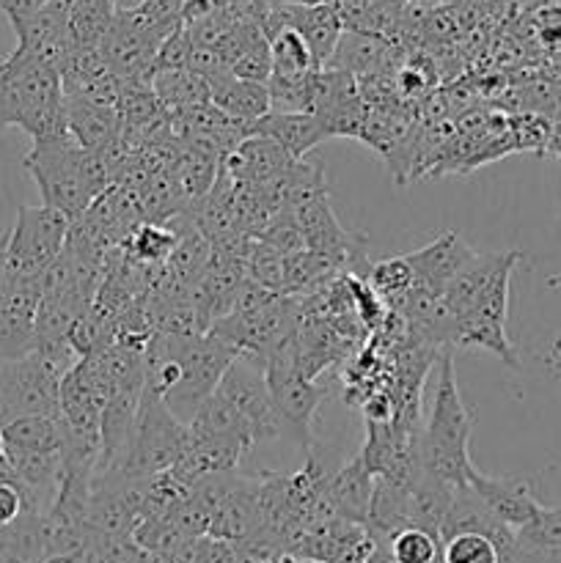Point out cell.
I'll list each match as a JSON object with an SVG mask.
<instances>
[{"label":"cell","instance_id":"24","mask_svg":"<svg viewBox=\"0 0 561 563\" xmlns=\"http://www.w3.org/2000/svg\"><path fill=\"white\" fill-rule=\"evenodd\" d=\"M270 58H273V80H308L319 66L308 49L306 38L292 27H280L270 36Z\"/></svg>","mask_w":561,"mask_h":563},{"label":"cell","instance_id":"10","mask_svg":"<svg viewBox=\"0 0 561 563\" xmlns=\"http://www.w3.org/2000/svg\"><path fill=\"white\" fill-rule=\"evenodd\" d=\"M215 394L223 396L251 427L256 443H270L280 438V421L275 416L273 399H270L267 379H264V366H258L251 357L240 355L229 366V372L220 379Z\"/></svg>","mask_w":561,"mask_h":563},{"label":"cell","instance_id":"11","mask_svg":"<svg viewBox=\"0 0 561 563\" xmlns=\"http://www.w3.org/2000/svg\"><path fill=\"white\" fill-rule=\"evenodd\" d=\"M36 280H3L0 289V361H20L36 352Z\"/></svg>","mask_w":561,"mask_h":563},{"label":"cell","instance_id":"8","mask_svg":"<svg viewBox=\"0 0 561 563\" xmlns=\"http://www.w3.org/2000/svg\"><path fill=\"white\" fill-rule=\"evenodd\" d=\"M289 212L295 214L297 223H300L306 251L322 253V256L330 258L344 275L363 273L361 264L366 262V242H363V236L350 234V231L339 223L336 212L330 209L328 190L306 192V196H300L292 203Z\"/></svg>","mask_w":561,"mask_h":563},{"label":"cell","instance_id":"14","mask_svg":"<svg viewBox=\"0 0 561 563\" xmlns=\"http://www.w3.org/2000/svg\"><path fill=\"white\" fill-rule=\"evenodd\" d=\"M295 163L297 159H292L278 143L253 132L220 163V170L231 176L237 185L258 187L280 179Z\"/></svg>","mask_w":561,"mask_h":563},{"label":"cell","instance_id":"21","mask_svg":"<svg viewBox=\"0 0 561 563\" xmlns=\"http://www.w3.org/2000/svg\"><path fill=\"white\" fill-rule=\"evenodd\" d=\"M176 242H179V234L170 220L168 223H141L121 242V253L132 264H141L146 269H163L174 256Z\"/></svg>","mask_w":561,"mask_h":563},{"label":"cell","instance_id":"36","mask_svg":"<svg viewBox=\"0 0 561 563\" xmlns=\"http://www.w3.org/2000/svg\"><path fill=\"white\" fill-rule=\"evenodd\" d=\"M6 423H11V412L6 410V405H3V401H0V432H3V429H6Z\"/></svg>","mask_w":561,"mask_h":563},{"label":"cell","instance_id":"20","mask_svg":"<svg viewBox=\"0 0 561 563\" xmlns=\"http://www.w3.org/2000/svg\"><path fill=\"white\" fill-rule=\"evenodd\" d=\"M0 438H3L6 451H22V454H61L64 429H61V416H25L6 423Z\"/></svg>","mask_w":561,"mask_h":563},{"label":"cell","instance_id":"22","mask_svg":"<svg viewBox=\"0 0 561 563\" xmlns=\"http://www.w3.org/2000/svg\"><path fill=\"white\" fill-rule=\"evenodd\" d=\"M152 91H154V97L160 99V104H163L170 115L182 113V110L198 108V104L212 102L209 82L190 69L154 71Z\"/></svg>","mask_w":561,"mask_h":563},{"label":"cell","instance_id":"26","mask_svg":"<svg viewBox=\"0 0 561 563\" xmlns=\"http://www.w3.org/2000/svg\"><path fill=\"white\" fill-rule=\"evenodd\" d=\"M394 563H440V537L424 528H402L394 537L383 539Z\"/></svg>","mask_w":561,"mask_h":563},{"label":"cell","instance_id":"1","mask_svg":"<svg viewBox=\"0 0 561 563\" xmlns=\"http://www.w3.org/2000/svg\"><path fill=\"white\" fill-rule=\"evenodd\" d=\"M22 165L36 181L44 207L66 214L72 223L113 187L105 159L97 152L77 146L69 135L36 141Z\"/></svg>","mask_w":561,"mask_h":563},{"label":"cell","instance_id":"12","mask_svg":"<svg viewBox=\"0 0 561 563\" xmlns=\"http://www.w3.org/2000/svg\"><path fill=\"white\" fill-rule=\"evenodd\" d=\"M473 256H476V251L457 231H443L429 245H424L416 253H407L405 258L410 262L418 289L443 297L451 280L473 262Z\"/></svg>","mask_w":561,"mask_h":563},{"label":"cell","instance_id":"30","mask_svg":"<svg viewBox=\"0 0 561 563\" xmlns=\"http://www.w3.org/2000/svg\"><path fill=\"white\" fill-rule=\"evenodd\" d=\"M256 240L264 242L267 247H273V251L280 253L284 258L306 251V240H302L300 223H297V218L289 212V209H280V212L273 218V223H270Z\"/></svg>","mask_w":561,"mask_h":563},{"label":"cell","instance_id":"33","mask_svg":"<svg viewBox=\"0 0 561 563\" xmlns=\"http://www.w3.org/2000/svg\"><path fill=\"white\" fill-rule=\"evenodd\" d=\"M539 36L548 47H561V9H548L539 14Z\"/></svg>","mask_w":561,"mask_h":563},{"label":"cell","instance_id":"28","mask_svg":"<svg viewBox=\"0 0 561 563\" xmlns=\"http://www.w3.org/2000/svg\"><path fill=\"white\" fill-rule=\"evenodd\" d=\"M369 286L383 297L385 302L396 300V297L407 295V291L416 286V278H413V267L405 256L396 258H383V262L372 264L366 273Z\"/></svg>","mask_w":561,"mask_h":563},{"label":"cell","instance_id":"38","mask_svg":"<svg viewBox=\"0 0 561 563\" xmlns=\"http://www.w3.org/2000/svg\"><path fill=\"white\" fill-rule=\"evenodd\" d=\"M300 563H319V561H306V559H300Z\"/></svg>","mask_w":561,"mask_h":563},{"label":"cell","instance_id":"32","mask_svg":"<svg viewBox=\"0 0 561 563\" xmlns=\"http://www.w3.org/2000/svg\"><path fill=\"white\" fill-rule=\"evenodd\" d=\"M190 53H193V38L187 33L185 25L176 27L157 49V58H154L152 75L154 71H174V69H187L190 66Z\"/></svg>","mask_w":561,"mask_h":563},{"label":"cell","instance_id":"9","mask_svg":"<svg viewBox=\"0 0 561 563\" xmlns=\"http://www.w3.org/2000/svg\"><path fill=\"white\" fill-rule=\"evenodd\" d=\"M509 286L512 273H504L465 317L457 319L454 350H484L498 357L512 372H517L520 368V357H517V350L512 346L509 335H506Z\"/></svg>","mask_w":561,"mask_h":563},{"label":"cell","instance_id":"15","mask_svg":"<svg viewBox=\"0 0 561 563\" xmlns=\"http://www.w3.org/2000/svg\"><path fill=\"white\" fill-rule=\"evenodd\" d=\"M372 493H374V473L369 471L363 456L358 454L350 465L341 467L336 476H330L324 500H328L336 520H344V522H352V526L366 528Z\"/></svg>","mask_w":561,"mask_h":563},{"label":"cell","instance_id":"7","mask_svg":"<svg viewBox=\"0 0 561 563\" xmlns=\"http://www.w3.org/2000/svg\"><path fill=\"white\" fill-rule=\"evenodd\" d=\"M72 220L50 207H20L9 229L3 280H36L61 256Z\"/></svg>","mask_w":561,"mask_h":563},{"label":"cell","instance_id":"19","mask_svg":"<svg viewBox=\"0 0 561 563\" xmlns=\"http://www.w3.org/2000/svg\"><path fill=\"white\" fill-rule=\"evenodd\" d=\"M209 91H212L215 108H220L226 115L248 126H253L258 119L270 113L267 82L237 80L231 71H223V75L209 80Z\"/></svg>","mask_w":561,"mask_h":563},{"label":"cell","instance_id":"4","mask_svg":"<svg viewBox=\"0 0 561 563\" xmlns=\"http://www.w3.org/2000/svg\"><path fill=\"white\" fill-rule=\"evenodd\" d=\"M80 357L72 346L36 350L20 361H0V401L14 418L61 416V379Z\"/></svg>","mask_w":561,"mask_h":563},{"label":"cell","instance_id":"29","mask_svg":"<svg viewBox=\"0 0 561 563\" xmlns=\"http://www.w3.org/2000/svg\"><path fill=\"white\" fill-rule=\"evenodd\" d=\"M517 544L528 550L559 553L561 550V506H542L526 528L515 533Z\"/></svg>","mask_w":561,"mask_h":563},{"label":"cell","instance_id":"6","mask_svg":"<svg viewBox=\"0 0 561 563\" xmlns=\"http://www.w3.org/2000/svg\"><path fill=\"white\" fill-rule=\"evenodd\" d=\"M187 443H190V427L170 416V410L160 396L143 388L130 449H127L124 462L113 471H124L130 476L143 478L160 476V473H168L182 460Z\"/></svg>","mask_w":561,"mask_h":563},{"label":"cell","instance_id":"17","mask_svg":"<svg viewBox=\"0 0 561 563\" xmlns=\"http://www.w3.org/2000/svg\"><path fill=\"white\" fill-rule=\"evenodd\" d=\"M253 132L278 143L292 159H306L308 152H314L319 143L328 141L322 121L314 113H278V110H270L264 119L253 124Z\"/></svg>","mask_w":561,"mask_h":563},{"label":"cell","instance_id":"25","mask_svg":"<svg viewBox=\"0 0 561 563\" xmlns=\"http://www.w3.org/2000/svg\"><path fill=\"white\" fill-rule=\"evenodd\" d=\"M284 262L286 258L280 253L251 236L245 253H242V273L251 284L275 291V295H284Z\"/></svg>","mask_w":561,"mask_h":563},{"label":"cell","instance_id":"23","mask_svg":"<svg viewBox=\"0 0 561 563\" xmlns=\"http://www.w3.org/2000/svg\"><path fill=\"white\" fill-rule=\"evenodd\" d=\"M176 181H179L182 192L187 196V201L196 203L207 196L215 187L220 174V159L215 154L204 152V148L190 146V143H182L176 146V157L170 163Z\"/></svg>","mask_w":561,"mask_h":563},{"label":"cell","instance_id":"3","mask_svg":"<svg viewBox=\"0 0 561 563\" xmlns=\"http://www.w3.org/2000/svg\"><path fill=\"white\" fill-rule=\"evenodd\" d=\"M152 339L163 344L179 363V383L163 399L165 407L182 423H190L198 407L218 390L223 374L240 357V350L212 333L196 335V339H174V335L154 333Z\"/></svg>","mask_w":561,"mask_h":563},{"label":"cell","instance_id":"5","mask_svg":"<svg viewBox=\"0 0 561 563\" xmlns=\"http://www.w3.org/2000/svg\"><path fill=\"white\" fill-rule=\"evenodd\" d=\"M264 379L280 421V432L295 440L306 454H311V423L324 401V388L317 385V379H308L297 366V335H292L264 361Z\"/></svg>","mask_w":561,"mask_h":563},{"label":"cell","instance_id":"31","mask_svg":"<svg viewBox=\"0 0 561 563\" xmlns=\"http://www.w3.org/2000/svg\"><path fill=\"white\" fill-rule=\"evenodd\" d=\"M22 121H25V102H22L20 82L9 60H3L0 64V130H9V126L22 130Z\"/></svg>","mask_w":561,"mask_h":563},{"label":"cell","instance_id":"35","mask_svg":"<svg viewBox=\"0 0 561 563\" xmlns=\"http://www.w3.org/2000/svg\"><path fill=\"white\" fill-rule=\"evenodd\" d=\"M520 548H522V544H520ZM528 553L534 555V561H537V563H561V550H559V553H544V550H528Z\"/></svg>","mask_w":561,"mask_h":563},{"label":"cell","instance_id":"34","mask_svg":"<svg viewBox=\"0 0 561 563\" xmlns=\"http://www.w3.org/2000/svg\"><path fill=\"white\" fill-rule=\"evenodd\" d=\"M42 563H86V555L82 553H61V555H50Z\"/></svg>","mask_w":561,"mask_h":563},{"label":"cell","instance_id":"18","mask_svg":"<svg viewBox=\"0 0 561 563\" xmlns=\"http://www.w3.org/2000/svg\"><path fill=\"white\" fill-rule=\"evenodd\" d=\"M391 42L380 36H369V33H355L344 31L341 33L339 44H336L333 58L328 60L324 69L344 71V75L355 77V80H374L385 71V66L391 64Z\"/></svg>","mask_w":561,"mask_h":563},{"label":"cell","instance_id":"37","mask_svg":"<svg viewBox=\"0 0 561 563\" xmlns=\"http://www.w3.org/2000/svg\"><path fill=\"white\" fill-rule=\"evenodd\" d=\"M548 289H561V273L559 275H550V278H548Z\"/></svg>","mask_w":561,"mask_h":563},{"label":"cell","instance_id":"2","mask_svg":"<svg viewBox=\"0 0 561 563\" xmlns=\"http://www.w3.org/2000/svg\"><path fill=\"white\" fill-rule=\"evenodd\" d=\"M471 434L473 416L460 399L454 361H451V352H440L432 410H429V421L418 438V456H421L424 471L451 487H468V478L476 471L471 462V451H468Z\"/></svg>","mask_w":561,"mask_h":563},{"label":"cell","instance_id":"27","mask_svg":"<svg viewBox=\"0 0 561 563\" xmlns=\"http://www.w3.org/2000/svg\"><path fill=\"white\" fill-rule=\"evenodd\" d=\"M440 561L443 563H504L498 544L482 533H454L443 539Z\"/></svg>","mask_w":561,"mask_h":563},{"label":"cell","instance_id":"16","mask_svg":"<svg viewBox=\"0 0 561 563\" xmlns=\"http://www.w3.org/2000/svg\"><path fill=\"white\" fill-rule=\"evenodd\" d=\"M64 113L69 137L77 146L88 148V152H102L105 146H110L121 135L119 108L64 97Z\"/></svg>","mask_w":561,"mask_h":563},{"label":"cell","instance_id":"13","mask_svg":"<svg viewBox=\"0 0 561 563\" xmlns=\"http://www.w3.org/2000/svg\"><path fill=\"white\" fill-rule=\"evenodd\" d=\"M468 487L479 495L484 506L504 522L509 531H520L537 517L542 504L534 495L528 478L517 476H487L482 471H473L468 478Z\"/></svg>","mask_w":561,"mask_h":563}]
</instances>
